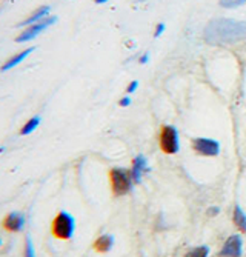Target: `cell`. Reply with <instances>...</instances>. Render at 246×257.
I'll return each instance as SVG.
<instances>
[{
  "instance_id": "6da1fadb",
  "label": "cell",
  "mask_w": 246,
  "mask_h": 257,
  "mask_svg": "<svg viewBox=\"0 0 246 257\" xmlns=\"http://www.w3.org/2000/svg\"><path fill=\"white\" fill-rule=\"evenodd\" d=\"M244 37H246V22L217 19L209 22L205 30V40L215 45L234 43Z\"/></svg>"
},
{
  "instance_id": "7a4b0ae2",
  "label": "cell",
  "mask_w": 246,
  "mask_h": 257,
  "mask_svg": "<svg viewBox=\"0 0 246 257\" xmlns=\"http://www.w3.org/2000/svg\"><path fill=\"white\" fill-rule=\"evenodd\" d=\"M74 231H76V220L66 211H60L51 223L53 236L60 240H70L74 236Z\"/></svg>"
},
{
  "instance_id": "3957f363",
  "label": "cell",
  "mask_w": 246,
  "mask_h": 257,
  "mask_svg": "<svg viewBox=\"0 0 246 257\" xmlns=\"http://www.w3.org/2000/svg\"><path fill=\"white\" fill-rule=\"evenodd\" d=\"M109 179H111V186H113V191L116 196H122L131 191V186L134 182L131 171L123 170V168H114L109 173Z\"/></svg>"
},
{
  "instance_id": "277c9868",
  "label": "cell",
  "mask_w": 246,
  "mask_h": 257,
  "mask_svg": "<svg viewBox=\"0 0 246 257\" xmlns=\"http://www.w3.org/2000/svg\"><path fill=\"white\" fill-rule=\"evenodd\" d=\"M57 20V17H45L43 20L34 23V25H30L27 27L24 31H22L17 37H16V42H28V40H33L34 37H37L40 33H43L47 28H50L51 25H54Z\"/></svg>"
},
{
  "instance_id": "5b68a950",
  "label": "cell",
  "mask_w": 246,
  "mask_h": 257,
  "mask_svg": "<svg viewBox=\"0 0 246 257\" xmlns=\"http://www.w3.org/2000/svg\"><path fill=\"white\" fill-rule=\"evenodd\" d=\"M160 148L166 154H175L178 151V133L174 126H163L160 134Z\"/></svg>"
},
{
  "instance_id": "8992f818",
  "label": "cell",
  "mask_w": 246,
  "mask_h": 257,
  "mask_svg": "<svg viewBox=\"0 0 246 257\" xmlns=\"http://www.w3.org/2000/svg\"><path fill=\"white\" fill-rule=\"evenodd\" d=\"M192 148L195 153L202 154V156H217L220 153V145L217 140L214 139H194L192 140Z\"/></svg>"
},
{
  "instance_id": "52a82bcc",
  "label": "cell",
  "mask_w": 246,
  "mask_h": 257,
  "mask_svg": "<svg viewBox=\"0 0 246 257\" xmlns=\"http://www.w3.org/2000/svg\"><path fill=\"white\" fill-rule=\"evenodd\" d=\"M241 252H243V240L240 236L234 234L223 245L218 257H241Z\"/></svg>"
},
{
  "instance_id": "ba28073f",
  "label": "cell",
  "mask_w": 246,
  "mask_h": 257,
  "mask_svg": "<svg viewBox=\"0 0 246 257\" xmlns=\"http://www.w3.org/2000/svg\"><path fill=\"white\" fill-rule=\"evenodd\" d=\"M25 225V216L22 213H10L5 216L2 226L4 229H7L8 232H19Z\"/></svg>"
},
{
  "instance_id": "9c48e42d",
  "label": "cell",
  "mask_w": 246,
  "mask_h": 257,
  "mask_svg": "<svg viewBox=\"0 0 246 257\" xmlns=\"http://www.w3.org/2000/svg\"><path fill=\"white\" fill-rule=\"evenodd\" d=\"M148 162H146V157L145 156H139L134 159V163H132V170H131V176H132V180L134 182H140L142 179V174L145 171H148Z\"/></svg>"
},
{
  "instance_id": "30bf717a",
  "label": "cell",
  "mask_w": 246,
  "mask_h": 257,
  "mask_svg": "<svg viewBox=\"0 0 246 257\" xmlns=\"http://www.w3.org/2000/svg\"><path fill=\"white\" fill-rule=\"evenodd\" d=\"M48 14H50V7H40L39 10H36L28 19H25L24 22H20L19 23V27H30V25H34V23H37V22H40V20H43L45 17H48Z\"/></svg>"
},
{
  "instance_id": "8fae6325",
  "label": "cell",
  "mask_w": 246,
  "mask_h": 257,
  "mask_svg": "<svg viewBox=\"0 0 246 257\" xmlns=\"http://www.w3.org/2000/svg\"><path fill=\"white\" fill-rule=\"evenodd\" d=\"M36 48H27L25 51H22V53H19V54H16V56H13L11 59H8L5 63H4V66L0 68L2 71H8V69H11V68H14V66H17L20 62H24L33 51H34Z\"/></svg>"
},
{
  "instance_id": "7c38bea8",
  "label": "cell",
  "mask_w": 246,
  "mask_h": 257,
  "mask_svg": "<svg viewBox=\"0 0 246 257\" xmlns=\"http://www.w3.org/2000/svg\"><path fill=\"white\" fill-rule=\"evenodd\" d=\"M113 246H114V237L109 234H103L94 242V249L99 252H108Z\"/></svg>"
},
{
  "instance_id": "4fadbf2b",
  "label": "cell",
  "mask_w": 246,
  "mask_h": 257,
  "mask_svg": "<svg viewBox=\"0 0 246 257\" xmlns=\"http://www.w3.org/2000/svg\"><path fill=\"white\" fill-rule=\"evenodd\" d=\"M232 220H234V223H235L237 228H240L241 231L246 232V214H244L243 209L240 208V205H235V208H234Z\"/></svg>"
},
{
  "instance_id": "5bb4252c",
  "label": "cell",
  "mask_w": 246,
  "mask_h": 257,
  "mask_svg": "<svg viewBox=\"0 0 246 257\" xmlns=\"http://www.w3.org/2000/svg\"><path fill=\"white\" fill-rule=\"evenodd\" d=\"M40 125V117L39 115H34V117H31L24 126L20 128V134L22 136H27V134H31L34 130H37V126Z\"/></svg>"
},
{
  "instance_id": "9a60e30c",
  "label": "cell",
  "mask_w": 246,
  "mask_h": 257,
  "mask_svg": "<svg viewBox=\"0 0 246 257\" xmlns=\"http://www.w3.org/2000/svg\"><path fill=\"white\" fill-rule=\"evenodd\" d=\"M208 254H209V248L203 245V246H195L189 249L185 254V257H208Z\"/></svg>"
},
{
  "instance_id": "2e32d148",
  "label": "cell",
  "mask_w": 246,
  "mask_h": 257,
  "mask_svg": "<svg viewBox=\"0 0 246 257\" xmlns=\"http://www.w3.org/2000/svg\"><path fill=\"white\" fill-rule=\"evenodd\" d=\"M244 4H246V0H220V5L223 8H235Z\"/></svg>"
},
{
  "instance_id": "e0dca14e",
  "label": "cell",
  "mask_w": 246,
  "mask_h": 257,
  "mask_svg": "<svg viewBox=\"0 0 246 257\" xmlns=\"http://www.w3.org/2000/svg\"><path fill=\"white\" fill-rule=\"evenodd\" d=\"M24 257H36V252H34V246H33V242H31V237H30V236L27 237V242H25Z\"/></svg>"
},
{
  "instance_id": "ac0fdd59",
  "label": "cell",
  "mask_w": 246,
  "mask_h": 257,
  "mask_svg": "<svg viewBox=\"0 0 246 257\" xmlns=\"http://www.w3.org/2000/svg\"><path fill=\"white\" fill-rule=\"evenodd\" d=\"M137 86H139V82H136V80L131 82L129 86H128V89H126V92H129V94H131V92H134V91L137 89Z\"/></svg>"
},
{
  "instance_id": "d6986e66",
  "label": "cell",
  "mask_w": 246,
  "mask_h": 257,
  "mask_svg": "<svg viewBox=\"0 0 246 257\" xmlns=\"http://www.w3.org/2000/svg\"><path fill=\"white\" fill-rule=\"evenodd\" d=\"M163 30H165V25H163V23H159V25H157V30H155V37H159V36L163 33Z\"/></svg>"
},
{
  "instance_id": "ffe728a7",
  "label": "cell",
  "mask_w": 246,
  "mask_h": 257,
  "mask_svg": "<svg viewBox=\"0 0 246 257\" xmlns=\"http://www.w3.org/2000/svg\"><path fill=\"white\" fill-rule=\"evenodd\" d=\"M131 103V100H129V97H123L122 100H120V106H128Z\"/></svg>"
},
{
  "instance_id": "44dd1931",
  "label": "cell",
  "mask_w": 246,
  "mask_h": 257,
  "mask_svg": "<svg viewBox=\"0 0 246 257\" xmlns=\"http://www.w3.org/2000/svg\"><path fill=\"white\" fill-rule=\"evenodd\" d=\"M148 56H149V54H148V53H145V54H143V57L140 59V62H142V63H146V62H148Z\"/></svg>"
},
{
  "instance_id": "7402d4cb",
  "label": "cell",
  "mask_w": 246,
  "mask_h": 257,
  "mask_svg": "<svg viewBox=\"0 0 246 257\" xmlns=\"http://www.w3.org/2000/svg\"><path fill=\"white\" fill-rule=\"evenodd\" d=\"M94 2H96V4H106L108 0H94Z\"/></svg>"
},
{
  "instance_id": "603a6c76",
  "label": "cell",
  "mask_w": 246,
  "mask_h": 257,
  "mask_svg": "<svg viewBox=\"0 0 246 257\" xmlns=\"http://www.w3.org/2000/svg\"><path fill=\"white\" fill-rule=\"evenodd\" d=\"M0 246H2V240H0Z\"/></svg>"
}]
</instances>
